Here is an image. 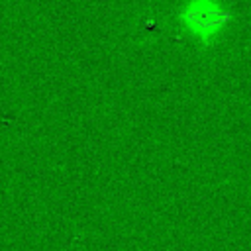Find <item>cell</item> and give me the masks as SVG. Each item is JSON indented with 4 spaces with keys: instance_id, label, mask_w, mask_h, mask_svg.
Here are the masks:
<instances>
[{
    "instance_id": "1",
    "label": "cell",
    "mask_w": 251,
    "mask_h": 251,
    "mask_svg": "<svg viewBox=\"0 0 251 251\" xmlns=\"http://www.w3.org/2000/svg\"><path fill=\"white\" fill-rule=\"evenodd\" d=\"M176 18L186 35L208 47L226 29L231 14L220 0H184Z\"/></svg>"
}]
</instances>
